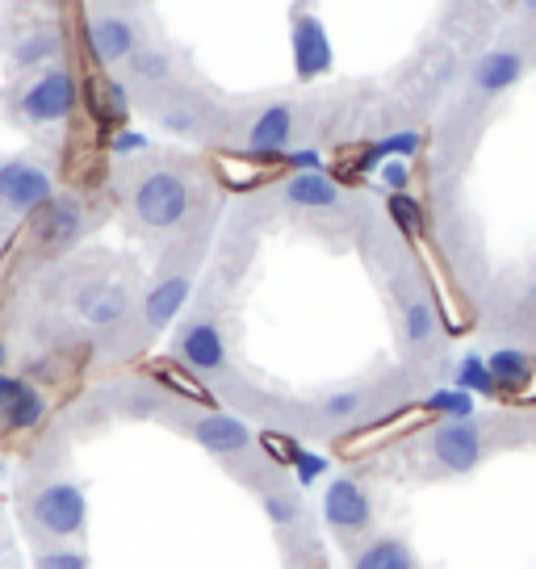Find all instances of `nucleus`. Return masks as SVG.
Instances as JSON below:
<instances>
[{
	"mask_svg": "<svg viewBox=\"0 0 536 569\" xmlns=\"http://www.w3.org/2000/svg\"><path fill=\"white\" fill-rule=\"evenodd\" d=\"M135 213L151 231H172L189 213V180L172 168H156L135 189Z\"/></svg>",
	"mask_w": 536,
	"mask_h": 569,
	"instance_id": "1",
	"label": "nucleus"
},
{
	"mask_svg": "<svg viewBox=\"0 0 536 569\" xmlns=\"http://www.w3.org/2000/svg\"><path fill=\"white\" fill-rule=\"evenodd\" d=\"M21 118L30 126H51V122H63V118H72V109L80 106V89H76V76L68 68H42L38 80L26 84L21 92Z\"/></svg>",
	"mask_w": 536,
	"mask_h": 569,
	"instance_id": "2",
	"label": "nucleus"
},
{
	"mask_svg": "<svg viewBox=\"0 0 536 569\" xmlns=\"http://www.w3.org/2000/svg\"><path fill=\"white\" fill-rule=\"evenodd\" d=\"M431 457L440 461V469L448 473H469L483 461V431L474 419H440L436 431H431Z\"/></svg>",
	"mask_w": 536,
	"mask_h": 569,
	"instance_id": "3",
	"label": "nucleus"
},
{
	"mask_svg": "<svg viewBox=\"0 0 536 569\" xmlns=\"http://www.w3.org/2000/svg\"><path fill=\"white\" fill-rule=\"evenodd\" d=\"M54 197V184L47 168L30 160H4L0 163V206L13 213H34Z\"/></svg>",
	"mask_w": 536,
	"mask_h": 569,
	"instance_id": "4",
	"label": "nucleus"
},
{
	"mask_svg": "<svg viewBox=\"0 0 536 569\" xmlns=\"http://www.w3.org/2000/svg\"><path fill=\"white\" fill-rule=\"evenodd\" d=\"M85 516H89V502H85L80 486H72V481H51L47 490H38L34 519L42 532L76 536L80 528H85Z\"/></svg>",
	"mask_w": 536,
	"mask_h": 569,
	"instance_id": "5",
	"label": "nucleus"
},
{
	"mask_svg": "<svg viewBox=\"0 0 536 569\" xmlns=\"http://www.w3.org/2000/svg\"><path fill=\"white\" fill-rule=\"evenodd\" d=\"M331 63H336V51H331L327 26L310 9H294V71L302 80H319L331 71Z\"/></svg>",
	"mask_w": 536,
	"mask_h": 569,
	"instance_id": "6",
	"label": "nucleus"
},
{
	"mask_svg": "<svg viewBox=\"0 0 536 569\" xmlns=\"http://www.w3.org/2000/svg\"><path fill=\"white\" fill-rule=\"evenodd\" d=\"M177 356L189 373H222L227 369V343L210 319H193L180 327L177 336Z\"/></svg>",
	"mask_w": 536,
	"mask_h": 569,
	"instance_id": "7",
	"label": "nucleus"
},
{
	"mask_svg": "<svg viewBox=\"0 0 536 569\" xmlns=\"http://www.w3.org/2000/svg\"><path fill=\"white\" fill-rule=\"evenodd\" d=\"M85 38H89V51L101 68H113V63H126L130 54L143 47L139 38V26L130 18H118V13H106V18H92L85 26Z\"/></svg>",
	"mask_w": 536,
	"mask_h": 569,
	"instance_id": "8",
	"label": "nucleus"
},
{
	"mask_svg": "<svg viewBox=\"0 0 536 569\" xmlns=\"http://www.w3.org/2000/svg\"><path fill=\"white\" fill-rule=\"evenodd\" d=\"M322 519L340 532H365L374 519V502L353 478H336L322 495Z\"/></svg>",
	"mask_w": 536,
	"mask_h": 569,
	"instance_id": "9",
	"label": "nucleus"
},
{
	"mask_svg": "<svg viewBox=\"0 0 536 569\" xmlns=\"http://www.w3.org/2000/svg\"><path fill=\"white\" fill-rule=\"evenodd\" d=\"M193 440L206 452H215V457H235V452H244L251 445V427L244 419H235V415H201L193 419Z\"/></svg>",
	"mask_w": 536,
	"mask_h": 569,
	"instance_id": "10",
	"label": "nucleus"
},
{
	"mask_svg": "<svg viewBox=\"0 0 536 569\" xmlns=\"http://www.w3.org/2000/svg\"><path fill=\"white\" fill-rule=\"evenodd\" d=\"M289 139H294V109L289 106L260 109L248 130V147L256 156H286Z\"/></svg>",
	"mask_w": 536,
	"mask_h": 569,
	"instance_id": "11",
	"label": "nucleus"
},
{
	"mask_svg": "<svg viewBox=\"0 0 536 569\" xmlns=\"http://www.w3.org/2000/svg\"><path fill=\"white\" fill-rule=\"evenodd\" d=\"M519 76H524V54L499 47V51H486L474 63V89L486 92V97H499L512 84H519Z\"/></svg>",
	"mask_w": 536,
	"mask_h": 569,
	"instance_id": "12",
	"label": "nucleus"
},
{
	"mask_svg": "<svg viewBox=\"0 0 536 569\" xmlns=\"http://www.w3.org/2000/svg\"><path fill=\"white\" fill-rule=\"evenodd\" d=\"M80 231H85L80 201H72V197H51V201L42 206V239H47L51 248H68V243H76Z\"/></svg>",
	"mask_w": 536,
	"mask_h": 569,
	"instance_id": "13",
	"label": "nucleus"
},
{
	"mask_svg": "<svg viewBox=\"0 0 536 569\" xmlns=\"http://www.w3.org/2000/svg\"><path fill=\"white\" fill-rule=\"evenodd\" d=\"M286 201L302 210H336L340 206V184L322 172H294L286 180Z\"/></svg>",
	"mask_w": 536,
	"mask_h": 569,
	"instance_id": "14",
	"label": "nucleus"
},
{
	"mask_svg": "<svg viewBox=\"0 0 536 569\" xmlns=\"http://www.w3.org/2000/svg\"><path fill=\"white\" fill-rule=\"evenodd\" d=\"M486 369L495 377L499 393H524L536 373V360L528 352H519V348H499V352L486 356Z\"/></svg>",
	"mask_w": 536,
	"mask_h": 569,
	"instance_id": "15",
	"label": "nucleus"
},
{
	"mask_svg": "<svg viewBox=\"0 0 536 569\" xmlns=\"http://www.w3.org/2000/svg\"><path fill=\"white\" fill-rule=\"evenodd\" d=\"M189 277H168V281H160L151 293H147V306H143V315H147V327L151 331H163L168 322L180 315V306L189 302Z\"/></svg>",
	"mask_w": 536,
	"mask_h": 569,
	"instance_id": "16",
	"label": "nucleus"
},
{
	"mask_svg": "<svg viewBox=\"0 0 536 569\" xmlns=\"http://www.w3.org/2000/svg\"><path fill=\"white\" fill-rule=\"evenodd\" d=\"M126 310H130V298H126L122 284H92L80 293V315L92 327H113V322L126 319Z\"/></svg>",
	"mask_w": 536,
	"mask_h": 569,
	"instance_id": "17",
	"label": "nucleus"
},
{
	"mask_svg": "<svg viewBox=\"0 0 536 569\" xmlns=\"http://www.w3.org/2000/svg\"><path fill=\"white\" fill-rule=\"evenodd\" d=\"M172 76V54L163 47H139L126 59V84L130 89H160Z\"/></svg>",
	"mask_w": 536,
	"mask_h": 569,
	"instance_id": "18",
	"label": "nucleus"
},
{
	"mask_svg": "<svg viewBox=\"0 0 536 569\" xmlns=\"http://www.w3.org/2000/svg\"><path fill=\"white\" fill-rule=\"evenodd\" d=\"M42 415H47V402H42V393L34 386H26L21 381V390L13 398H4L0 402V423L9 427V431H30V427L42 423Z\"/></svg>",
	"mask_w": 536,
	"mask_h": 569,
	"instance_id": "19",
	"label": "nucleus"
},
{
	"mask_svg": "<svg viewBox=\"0 0 536 569\" xmlns=\"http://www.w3.org/2000/svg\"><path fill=\"white\" fill-rule=\"evenodd\" d=\"M353 569H415V552L407 549V540H394V536H381L369 549L357 552Z\"/></svg>",
	"mask_w": 536,
	"mask_h": 569,
	"instance_id": "20",
	"label": "nucleus"
},
{
	"mask_svg": "<svg viewBox=\"0 0 536 569\" xmlns=\"http://www.w3.org/2000/svg\"><path fill=\"white\" fill-rule=\"evenodd\" d=\"M419 147H424V139H419L415 130H398V134H386V139H377L374 147L365 151L360 168L369 172V168H381L386 160H411Z\"/></svg>",
	"mask_w": 536,
	"mask_h": 569,
	"instance_id": "21",
	"label": "nucleus"
},
{
	"mask_svg": "<svg viewBox=\"0 0 536 569\" xmlns=\"http://www.w3.org/2000/svg\"><path fill=\"white\" fill-rule=\"evenodd\" d=\"M424 419H428V410H424V407L403 410V415H394V419H386V423H377V427H369V431L353 436V440H344V452H360V448H374V445H381V440L398 436V431H407L411 423H424Z\"/></svg>",
	"mask_w": 536,
	"mask_h": 569,
	"instance_id": "22",
	"label": "nucleus"
},
{
	"mask_svg": "<svg viewBox=\"0 0 536 569\" xmlns=\"http://www.w3.org/2000/svg\"><path fill=\"white\" fill-rule=\"evenodd\" d=\"M54 54H59V34L54 30H34V34L18 38L13 63L18 68H42V63H51Z\"/></svg>",
	"mask_w": 536,
	"mask_h": 569,
	"instance_id": "23",
	"label": "nucleus"
},
{
	"mask_svg": "<svg viewBox=\"0 0 536 569\" xmlns=\"http://www.w3.org/2000/svg\"><path fill=\"white\" fill-rule=\"evenodd\" d=\"M453 386L465 393H486V398H499V386H495V377L486 369L483 356H461V365H457V377H453Z\"/></svg>",
	"mask_w": 536,
	"mask_h": 569,
	"instance_id": "24",
	"label": "nucleus"
},
{
	"mask_svg": "<svg viewBox=\"0 0 536 569\" xmlns=\"http://www.w3.org/2000/svg\"><path fill=\"white\" fill-rule=\"evenodd\" d=\"M403 331H407V339H411L415 348L431 343V336H436V306L428 298L407 302V310H403Z\"/></svg>",
	"mask_w": 536,
	"mask_h": 569,
	"instance_id": "25",
	"label": "nucleus"
},
{
	"mask_svg": "<svg viewBox=\"0 0 536 569\" xmlns=\"http://www.w3.org/2000/svg\"><path fill=\"white\" fill-rule=\"evenodd\" d=\"M424 410L428 415H440V419H474V393H465V390H436L424 402Z\"/></svg>",
	"mask_w": 536,
	"mask_h": 569,
	"instance_id": "26",
	"label": "nucleus"
},
{
	"mask_svg": "<svg viewBox=\"0 0 536 569\" xmlns=\"http://www.w3.org/2000/svg\"><path fill=\"white\" fill-rule=\"evenodd\" d=\"M156 377H160L168 390H177L180 398H189V402H206V407L215 402V398H210V390H206L201 381H193V373L177 369V365H160V369H156Z\"/></svg>",
	"mask_w": 536,
	"mask_h": 569,
	"instance_id": "27",
	"label": "nucleus"
},
{
	"mask_svg": "<svg viewBox=\"0 0 536 569\" xmlns=\"http://www.w3.org/2000/svg\"><path fill=\"white\" fill-rule=\"evenodd\" d=\"M390 218L403 227V231L411 234V239H419V231H424V210H419V201H415L411 193H390Z\"/></svg>",
	"mask_w": 536,
	"mask_h": 569,
	"instance_id": "28",
	"label": "nucleus"
},
{
	"mask_svg": "<svg viewBox=\"0 0 536 569\" xmlns=\"http://www.w3.org/2000/svg\"><path fill=\"white\" fill-rule=\"evenodd\" d=\"M360 407H365V393L344 390V393H331V398L322 402V415H327V419H353Z\"/></svg>",
	"mask_w": 536,
	"mask_h": 569,
	"instance_id": "29",
	"label": "nucleus"
},
{
	"mask_svg": "<svg viewBox=\"0 0 536 569\" xmlns=\"http://www.w3.org/2000/svg\"><path fill=\"white\" fill-rule=\"evenodd\" d=\"M260 445H265V452H272V461L277 465H294V457L302 452L289 436H277V431H265V436H260Z\"/></svg>",
	"mask_w": 536,
	"mask_h": 569,
	"instance_id": "30",
	"label": "nucleus"
},
{
	"mask_svg": "<svg viewBox=\"0 0 536 569\" xmlns=\"http://www.w3.org/2000/svg\"><path fill=\"white\" fill-rule=\"evenodd\" d=\"M377 172H381V184H386L390 193H407V184H411V168H407V160H386Z\"/></svg>",
	"mask_w": 536,
	"mask_h": 569,
	"instance_id": "31",
	"label": "nucleus"
},
{
	"mask_svg": "<svg viewBox=\"0 0 536 569\" xmlns=\"http://www.w3.org/2000/svg\"><path fill=\"white\" fill-rule=\"evenodd\" d=\"M294 473H298L302 486H315V481L327 473V461H322L319 452H298V457H294Z\"/></svg>",
	"mask_w": 536,
	"mask_h": 569,
	"instance_id": "32",
	"label": "nucleus"
},
{
	"mask_svg": "<svg viewBox=\"0 0 536 569\" xmlns=\"http://www.w3.org/2000/svg\"><path fill=\"white\" fill-rule=\"evenodd\" d=\"M147 147H151V142H147V134H139V130H118L113 142H109L113 156H130V151H147Z\"/></svg>",
	"mask_w": 536,
	"mask_h": 569,
	"instance_id": "33",
	"label": "nucleus"
},
{
	"mask_svg": "<svg viewBox=\"0 0 536 569\" xmlns=\"http://www.w3.org/2000/svg\"><path fill=\"white\" fill-rule=\"evenodd\" d=\"M265 511H268V519H272L277 528H289V523L298 519V507H294V502H286V498H277V495L265 498Z\"/></svg>",
	"mask_w": 536,
	"mask_h": 569,
	"instance_id": "34",
	"label": "nucleus"
},
{
	"mask_svg": "<svg viewBox=\"0 0 536 569\" xmlns=\"http://www.w3.org/2000/svg\"><path fill=\"white\" fill-rule=\"evenodd\" d=\"M160 122L168 126L172 134H189V130L197 126V118L185 106H172V109H163V113H160Z\"/></svg>",
	"mask_w": 536,
	"mask_h": 569,
	"instance_id": "35",
	"label": "nucleus"
},
{
	"mask_svg": "<svg viewBox=\"0 0 536 569\" xmlns=\"http://www.w3.org/2000/svg\"><path fill=\"white\" fill-rule=\"evenodd\" d=\"M38 569H89V561L80 552H47L38 557Z\"/></svg>",
	"mask_w": 536,
	"mask_h": 569,
	"instance_id": "36",
	"label": "nucleus"
},
{
	"mask_svg": "<svg viewBox=\"0 0 536 569\" xmlns=\"http://www.w3.org/2000/svg\"><path fill=\"white\" fill-rule=\"evenodd\" d=\"M294 172H322V156L319 151H289L286 156Z\"/></svg>",
	"mask_w": 536,
	"mask_h": 569,
	"instance_id": "37",
	"label": "nucleus"
},
{
	"mask_svg": "<svg viewBox=\"0 0 536 569\" xmlns=\"http://www.w3.org/2000/svg\"><path fill=\"white\" fill-rule=\"evenodd\" d=\"M21 390V381L18 377H9V373H0V402H4V398H13V393Z\"/></svg>",
	"mask_w": 536,
	"mask_h": 569,
	"instance_id": "38",
	"label": "nucleus"
},
{
	"mask_svg": "<svg viewBox=\"0 0 536 569\" xmlns=\"http://www.w3.org/2000/svg\"><path fill=\"white\" fill-rule=\"evenodd\" d=\"M519 9H524V13H536V0H519Z\"/></svg>",
	"mask_w": 536,
	"mask_h": 569,
	"instance_id": "39",
	"label": "nucleus"
},
{
	"mask_svg": "<svg viewBox=\"0 0 536 569\" xmlns=\"http://www.w3.org/2000/svg\"><path fill=\"white\" fill-rule=\"evenodd\" d=\"M533 302H536V284H533Z\"/></svg>",
	"mask_w": 536,
	"mask_h": 569,
	"instance_id": "40",
	"label": "nucleus"
},
{
	"mask_svg": "<svg viewBox=\"0 0 536 569\" xmlns=\"http://www.w3.org/2000/svg\"><path fill=\"white\" fill-rule=\"evenodd\" d=\"M0 360H4V348H0Z\"/></svg>",
	"mask_w": 536,
	"mask_h": 569,
	"instance_id": "41",
	"label": "nucleus"
}]
</instances>
